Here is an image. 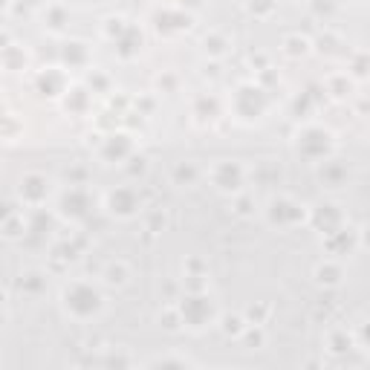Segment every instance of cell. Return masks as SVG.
<instances>
[{
	"label": "cell",
	"instance_id": "obj_1",
	"mask_svg": "<svg viewBox=\"0 0 370 370\" xmlns=\"http://www.w3.org/2000/svg\"><path fill=\"white\" fill-rule=\"evenodd\" d=\"M61 304H64V313L72 316V318H93V316L102 313L105 298L93 284L72 281L61 289Z\"/></svg>",
	"mask_w": 370,
	"mask_h": 370
},
{
	"label": "cell",
	"instance_id": "obj_2",
	"mask_svg": "<svg viewBox=\"0 0 370 370\" xmlns=\"http://www.w3.org/2000/svg\"><path fill=\"white\" fill-rule=\"evenodd\" d=\"M266 220H269V226L292 229V226H298V223H307L309 211L295 197H286V194H281V197H272L266 203Z\"/></svg>",
	"mask_w": 370,
	"mask_h": 370
},
{
	"label": "cell",
	"instance_id": "obj_3",
	"mask_svg": "<svg viewBox=\"0 0 370 370\" xmlns=\"http://www.w3.org/2000/svg\"><path fill=\"white\" fill-rule=\"evenodd\" d=\"M208 180L220 194H240L246 185V168L238 160H217L208 171Z\"/></svg>",
	"mask_w": 370,
	"mask_h": 370
},
{
	"label": "cell",
	"instance_id": "obj_4",
	"mask_svg": "<svg viewBox=\"0 0 370 370\" xmlns=\"http://www.w3.org/2000/svg\"><path fill=\"white\" fill-rule=\"evenodd\" d=\"M102 208L110 214V217H119V220H133L136 214H139L142 208V200H139V194H136V188H113L105 194V200H102Z\"/></svg>",
	"mask_w": 370,
	"mask_h": 370
},
{
	"label": "cell",
	"instance_id": "obj_5",
	"mask_svg": "<svg viewBox=\"0 0 370 370\" xmlns=\"http://www.w3.org/2000/svg\"><path fill=\"white\" fill-rule=\"evenodd\" d=\"M235 99L238 102H246V107H235V116L240 122L252 125L263 119V110H266V90L263 87H255V84H240L235 90Z\"/></svg>",
	"mask_w": 370,
	"mask_h": 370
},
{
	"label": "cell",
	"instance_id": "obj_6",
	"mask_svg": "<svg viewBox=\"0 0 370 370\" xmlns=\"http://www.w3.org/2000/svg\"><path fill=\"white\" fill-rule=\"evenodd\" d=\"M47 194H49V180L44 177V174H38V171L24 174L21 185H17V197H21V203L38 208V206L47 200Z\"/></svg>",
	"mask_w": 370,
	"mask_h": 370
},
{
	"label": "cell",
	"instance_id": "obj_7",
	"mask_svg": "<svg viewBox=\"0 0 370 370\" xmlns=\"http://www.w3.org/2000/svg\"><path fill=\"white\" fill-rule=\"evenodd\" d=\"M102 281L105 286H116V289H122L130 284V266L125 261H110L102 272Z\"/></svg>",
	"mask_w": 370,
	"mask_h": 370
},
{
	"label": "cell",
	"instance_id": "obj_8",
	"mask_svg": "<svg viewBox=\"0 0 370 370\" xmlns=\"http://www.w3.org/2000/svg\"><path fill=\"white\" fill-rule=\"evenodd\" d=\"M203 52L208 58H226L231 52V38L223 35V32H208L203 38Z\"/></svg>",
	"mask_w": 370,
	"mask_h": 370
},
{
	"label": "cell",
	"instance_id": "obj_9",
	"mask_svg": "<svg viewBox=\"0 0 370 370\" xmlns=\"http://www.w3.org/2000/svg\"><path fill=\"white\" fill-rule=\"evenodd\" d=\"M341 275H344V269H341V263H336V261H324V263L316 269V281L324 284V286H339V284H341Z\"/></svg>",
	"mask_w": 370,
	"mask_h": 370
},
{
	"label": "cell",
	"instance_id": "obj_10",
	"mask_svg": "<svg viewBox=\"0 0 370 370\" xmlns=\"http://www.w3.org/2000/svg\"><path fill=\"white\" fill-rule=\"evenodd\" d=\"M309 38H304V35H286L284 38V52L289 55V58H301V55H307L309 52Z\"/></svg>",
	"mask_w": 370,
	"mask_h": 370
},
{
	"label": "cell",
	"instance_id": "obj_11",
	"mask_svg": "<svg viewBox=\"0 0 370 370\" xmlns=\"http://www.w3.org/2000/svg\"><path fill=\"white\" fill-rule=\"evenodd\" d=\"M220 321H223L220 327H223V333H226V336H243L246 321H243L240 316H223Z\"/></svg>",
	"mask_w": 370,
	"mask_h": 370
},
{
	"label": "cell",
	"instance_id": "obj_12",
	"mask_svg": "<svg viewBox=\"0 0 370 370\" xmlns=\"http://www.w3.org/2000/svg\"><path fill=\"white\" fill-rule=\"evenodd\" d=\"M197 177H200V171L194 168L191 162H180L177 168H174V180H177V183H180V180H185V183H194Z\"/></svg>",
	"mask_w": 370,
	"mask_h": 370
},
{
	"label": "cell",
	"instance_id": "obj_13",
	"mask_svg": "<svg viewBox=\"0 0 370 370\" xmlns=\"http://www.w3.org/2000/svg\"><path fill=\"white\" fill-rule=\"evenodd\" d=\"M275 9V0H249V12L258 15V17H266Z\"/></svg>",
	"mask_w": 370,
	"mask_h": 370
}]
</instances>
